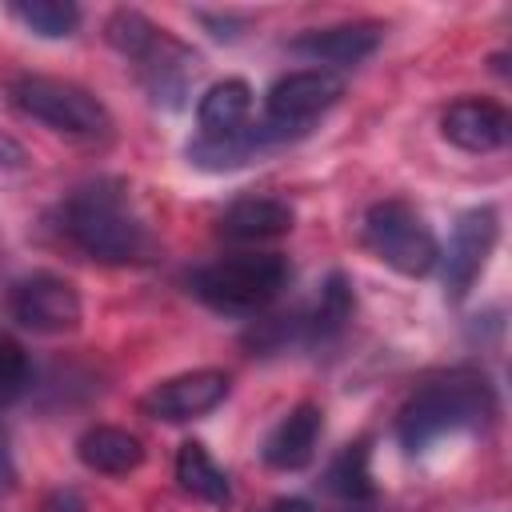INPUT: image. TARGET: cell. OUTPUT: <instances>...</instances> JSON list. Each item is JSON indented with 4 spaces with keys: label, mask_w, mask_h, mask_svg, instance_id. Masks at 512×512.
<instances>
[{
    "label": "cell",
    "mask_w": 512,
    "mask_h": 512,
    "mask_svg": "<svg viewBox=\"0 0 512 512\" xmlns=\"http://www.w3.org/2000/svg\"><path fill=\"white\" fill-rule=\"evenodd\" d=\"M164 28H156L144 12L136 8H116L108 20H104V40L124 56V60H140L156 40H160Z\"/></svg>",
    "instance_id": "20"
},
{
    "label": "cell",
    "mask_w": 512,
    "mask_h": 512,
    "mask_svg": "<svg viewBox=\"0 0 512 512\" xmlns=\"http://www.w3.org/2000/svg\"><path fill=\"white\" fill-rule=\"evenodd\" d=\"M144 88L152 92V100L160 104H180V96L188 92L192 76H196V52H188L180 40H172L168 32H160V40L136 60Z\"/></svg>",
    "instance_id": "12"
},
{
    "label": "cell",
    "mask_w": 512,
    "mask_h": 512,
    "mask_svg": "<svg viewBox=\"0 0 512 512\" xmlns=\"http://www.w3.org/2000/svg\"><path fill=\"white\" fill-rule=\"evenodd\" d=\"M248 116H252V88L244 80H236V76L212 84L196 104V120H200V136L204 140H236V136H244L252 128Z\"/></svg>",
    "instance_id": "15"
},
{
    "label": "cell",
    "mask_w": 512,
    "mask_h": 512,
    "mask_svg": "<svg viewBox=\"0 0 512 512\" xmlns=\"http://www.w3.org/2000/svg\"><path fill=\"white\" fill-rule=\"evenodd\" d=\"M268 512H316V508L308 500H300V496H284V500L268 504Z\"/></svg>",
    "instance_id": "26"
},
{
    "label": "cell",
    "mask_w": 512,
    "mask_h": 512,
    "mask_svg": "<svg viewBox=\"0 0 512 512\" xmlns=\"http://www.w3.org/2000/svg\"><path fill=\"white\" fill-rule=\"evenodd\" d=\"M76 456L84 468L104 472V476H128L144 464V444L140 436H132L128 428H112V424H96L76 440Z\"/></svg>",
    "instance_id": "16"
},
{
    "label": "cell",
    "mask_w": 512,
    "mask_h": 512,
    "mask_svg": "<svg viewBox=\"0 0 512 512\" xmlns=\"http://www.w3.org/2000/svg\"><path fill=\"white\" fill-rule=\"evenodd\" d=\"M496 412L492 384L476 372H452L444 380H428L408 396L396 420V436L408 452H424L448 432L472 428Z\"/></svg>",
    "instance_id": "2"
},
{
    "label": "cell",
    "mask_w": 512,
    "mask_h": 512,
    "mask_svg": "<svg viewBox=\"0 0 512 512\" xmlns=\"http://www.w3.org/2000/svg\"><path fill=\"white\" fill-rule=\"evenodd\" d=\"M344 96V80L328 68H304V72H288L280 76L268 96H264V112H268V128H276L280 136L312 124L320 112H328L336 100Z\"/></svg>",
    "instance_id": "8"
},
{
    "label": "cell",
    "mask_w": 512,
    "mask_h": 512,
    "mask_svg": "<svg viewBox=\"0 0 512 512\" xmlns=\"http://www.w3.org/2000/svg\"><path fill=\"white\" fill-rule=\"evenodd\" d=\"M328 488L336 492V496H344V500H352V504H364V500H372V472H368V444L364 440H356V444H348L336 460H332V468H328Z\"/></svg>",
    "instance_id": "21"
},
{
    "label": "cell",
    "mask_w": 512,
    "mask_h": 512,
    "mask_svg": "<svg viewBox=\"0 0 512 512\" xmlns=\"http://www.w3.org/2000/svg\"><path fill=\"white\" fill-rule=\"evenodd\" d=\"M28 380H32V368H28L24 348H20L12 336L0 332V408L12 404V400L28 388Z\"/></svg>",
    "instance_id": "22"
},
{
    "label": "cell",
    "mask_w": 512,
    "mask_h": 512,
    "mask_svg": "<svg viewBox=\"0 0 512 512\" xmlns=\"http://www.w3.org/2000/svg\"><path fill=\"white\" fill-rule=\"evenodd\" d=\"M44 512H88V504H84V496L76 488H56L44 500Z\"/></svg>",
    "instance_id": "23"
},
{
    "label": "cell",
    "mask_w": 512,
    "mask_h": 512,
    "mask_svg": "<svg viewBox=\"0 0 512 512\" xmlns=\"http://www.w3.org/2000/svg\"><path fill=\"white\" fill-rule=\"evenodd\" d=\"M496 240H500V212L492 204L468 208L456 220V228L448 236V248H440V280H444L448 300H464L468 296V288L484 272Z\"/></svg>",
    "instance_id": "7"
},
{
    "label": "cell",
    "mask_w": 512,
    "mask_h": 512,
    "mask_svg": "<svg viewBox=\"0 0 512 512\" xmlns=\"http://www.w3.org/2000/svg\"><path fill=\"white\" fill-rule=\"evenodd\" d=\"M440 132H444V140L456 144L460 152L484 156V152H496V148L508 144L512 120H508V112H504L496 100L464 96V100H456V104L444 108V116H440Z\"/></svg>",
    "instance_id": "10"
},
{
    "label": "cell",
    "mask_w": 512,
    "mask_h": 512,
    "mask_svg": "<svg viewBox=\"0 0 512 512\" xmlns=\"http://www.w3.org/2000/svg\"><path fill=\"white\" fill-rule=\"evenodd\" d=\"M356 512H364V508H356Z\"/></svg>",
    "instance_id": "27"
},
{
    "label": "cell",
    "mask_w": 512,
    "mask_h": 512,
    "mask_svg": "<svg viewBox=\"0 0 512 512\" xmlns=\"http://www.w3.org/2000/svg\"><path fill=\"white\" fill-rule=\"evenodd\" d=\"M228 396V372L220 368H196V372H180L160 380L152 392L140 396V412L164 424H184L196 416H208L212 408H220Z\"/></svg>",
    "instance_id": "9"
},
{
    "label": "cell",
    "mask_w": 512,
    "mask_h": 512,
    "mask_svg": "<svg viewBox=\"0 0 512 512\" xmlns=\"http://www.w3.org/2000/svg\"><path fill=\"white\" fill-rule=\"evenodd\" d=\"M24 164V148L8 136V132H0V172H8V168H20Z\"/></svg>",
    "instance_id": "25"
},
{
    "label": "cell",
    "mask_w": 512,
    "mask_h": 512,
    "mask_svg": "<svg viewBox=\"0 0 512 512\" xmlns=\"http://www.w3.org/2000/svg\"><path fill=\"white\" fill-rule=\"evenodd\" d=\"M8 316L20 328L36 332V336H64V332L80 328L84 304H80V292L64 276L32 272V276H24V280L12 284V292H8Z\"/></svg>",
    "instance_id": "6"
},
{
    "label": "cell",
    "mask_w": 512,
    "mask_h": 512,
    "mask_svg": "<svg viewBox=\"0 0 512 512\" xmlns=\"http://www.w3.org/2000/svg\"><path fill=\"white\" fill-rule=\"evenodd\" d=\"M364 244L400 276H428L440 264V244L432 228L404 200H380L364 212Z\"/></svg>",
    "instance_id": "5"
},
{
    "label": "cell",
    "mask_w": 512,
    "mask_h": 512,
    "mask_svg": "<svg viewBox=\"0 0 512 512\" xmlns=\"http://www.w3.org/2000/svg\"><path fill=\"white\" fill-rule=\"evenodd\" d=\"M288 276L292 268L276 252H236V256H220L196 268L188 276V288L216 312L248 316V312L268 308L284 292Z\"/></svg>",
    "instance_id": "3"
},
{
    "label": "cell",
    "mask_w": 512,
    "mask_h": 512,
    "mask_svg": "<svg viewBox=\"0 0 512 512\" xmlns=\"http://www.w3.org/2000/svg\"><path fill=\"white\" fill-rule=\"evenodd\" d=\"M176 480H180V488H184L188 496H196V500H204V504H212V508H224V504L232 500V488H228L224 468H220V464L208 456V448L196 444V440L180 444V452H176Z\"/></svg>",
    "instance_id": "17"
},
{
    "label": "cell",
    "mask_w": 512,
    "mask_h": 512,
    "mask_svg": "<svg viewBox=\"0 0 512 512\" xmlns=\"http://www.w3.org/2000/svg\"><path fill=\"white\" fill-rule=\"evenodd\" d=\"M352 308H356V300H352L348 276H344V272H332V276L324 280V288H320V300H316L312 316H308V336H312V340H332V336H340L344 324L352 320Z\"/></svg>",
    "instance_id": "18"
},
{
    "label": "cell",
    "mask_w": 512,
    "mask_h": 512,
    "mask_svg": "<svg viewBox=\"0 0 512 512\" xmlns=\"http://www.w3.org/2000/svg\"><path fill=\"white\" fill-rule=\"evenodd\" d=\"M16 488V464H12V452H8V436L0 428V496Z\"/></svg>",
    "instance_id": "24"
},
{
    "label": "cell",
    "mask_w": 512,
    "mask_h": 512,
    "mask_svg": "<svg viewBox=\"0 0 512 512\" xmlns=\"http://www.w3.org/2000/svg\"><path fill=\"white\" fill-rule=\"evenodd\" d=\"M380 24H336V28H312L304 36H296L288 48L296 56H308L312 64H328L332 68H348L368 60L380 48Z\"/></svg>",
    "instance_id": "11"
},
{
    "label": "cell",
    "mask_w": 512,
    "mask_h": 512,
    "mask_svg": "<svg viewBox=\"0 0 512 512\" xmlns=\"http://www.w3.org/2000/svg\"><path fill=\"white\" fill-rule=\"evenodd\" d=\"M292 224H296L292 204L288 200H276V196H244V200L228 204L224 216H220V232L228 240H244V244L288 236Z\"/></svg>",
    "instance_id": "14"
},
{
    "label": "cell",
    "mask_w": 512,
    "mask_h": 512,
    "mask_svg": "<svg viewBox=\"0 0 512 512\" xmlns=\"http://www.w3.org/2000/svg\"><path fill=\"white\" fill-rule=\"evenodd\" d=\"M324 432V412L316 404H296L264 440V464L280 472H296L316 456V440Z\"/></svg>",
    "instance_id": "13"
},
{
    "label": "cell",
    "mask_w": 512,
    "mask_h": 512,
    "mask_svg": "<svg viewBox=\"0 0 512 512\" xmlns=\"http://www.w3.org/2000/svg\"><path fill=\"white\" fill-rule=\"evenodd\" d=\"M64 236L100 264H144L156 256V236L132 208L120 180H92L64 200Z\"/></svg>",
    "instance_id": "1"
},
{
    "label": "cell",
    "mask_w": 512,
    "mask_h": 512,
    "mask_svg": "<svg viewBox=\"0 0 512 512\" xmlns=\"http://www.w3.org/2000/svg\"><path fill=\"white\" fill-rule=\"evenodd\" d=\"M8 96H12V104L24 116L40 120L44 128H52L60 136H72V140H104L112 132L108 108L88 88H80L72 80L24 72V76H12Z\"/></svg>",
    "instance_id": "4"
},
{
    "label": "cell",
    "mask_w": 512,
    "mask_h": 512,
    "mask_svg": "<svg viewBox=\"0 0 512 512\" xmlns=\"http://www.w3.org/2000/svg\"><path fill=\"white\" fill-rule=\"evenodd\" d=\"M8 12L28 32H36L44 40H60V36H72L80 28V8L68 0H24V4H12Z\"/></svg>",
    "instance_id": "19"
}]
</instances>
